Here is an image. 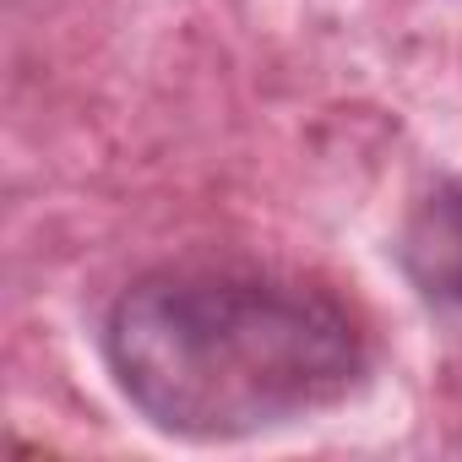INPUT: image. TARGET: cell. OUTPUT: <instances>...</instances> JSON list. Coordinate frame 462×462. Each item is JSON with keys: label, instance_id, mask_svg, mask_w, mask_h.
<instances>
[{"label": "cell", "instance_id": "obj_1", "mask_svg": "<svg viewBox=\"0 0 462 462\" xmlns=\"http://www.w3.org/2000/svg\"><path fill=\"white\" fill-rule=\"evenodd\" d=\"M120 392L169 435L223 440L337 402L365 343L354 316L300 278L256 267H163L104 327Z\"/></svg>", "mask_w": 462, "mask_h": 462}, {"label": "cell", "instance_id": "obj_2", "mask_svg": "<svg viewBox=\"0 0 462 462\" xmlns=\"http://www.w3.org/2000/svg\"><path fill=\"white\" fill-rule=\"evenodd\" d=\"M402 267L413 289L462 321V185L430 190L402 228Z\"/></svg>", "mask_w": 462, "mask_h": 462}]
</instances>
